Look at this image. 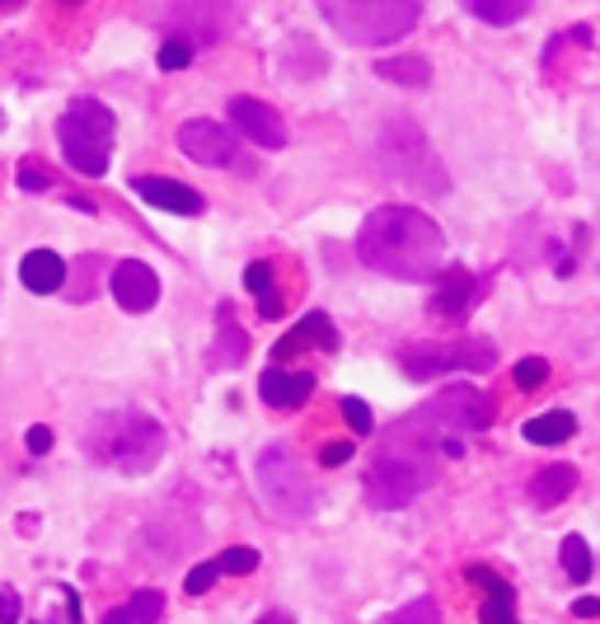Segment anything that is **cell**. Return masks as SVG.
<instances>
[{
  "mask_svg": "<svg viewBox=\"0 0 600 624\" xmlns=\"http://www.w3.org/2000/svg\"><path fill=\"white\" fill-rule=\"evenodd\" d=\"M357 254L366 268L399 277V282H436L441 258H446V235L427 212L390 202L362 221Z\"/></svg>",
  "mask_w": 600,
  "mask_h": 624,
  "instance_id": "obj_1",
  "label": "cell"
},
{
  "mask_svg": "<svg viewBox=\"0 0 600 624\" xmlns=\"http://www.w3.org/2000/svg\"><path fill=\"white\" fill-rule=\"evenodd\" d=\"M432 460H436V446L395 427L390 437L380 442L376 456H370V470H366L370 502H376V508H403V502H413L422 489H432V479H436Z\"/></svg>",
  "mask_w": 600,
  "mask_h": 624,
  "instance_id": "obj_2",
  "label": "cell"
},
{
  "mask_svg": "<svg viewBox=\"0 0 600 624\" xmlns=\"http://www.w3.org/2000/svg\"><path fill=\"white\" fill-rule=\"evenodd\" d=\"M85 450L99 465H113V470L127 475H146L155 460L165 456V427L151 419V413L136 409H118V413H99L85 432Z\"/></svg>",
  "mask_w": 600,
  "mask_h": 624,
  "instance_id": "obj_3",
  "label": "cell"
},
{
  "mask_svg": "<svg viewBox=\"0 0 600 624\" xmlns=\"http://www.w3.org/2000/svg\"><path fill=\"white\" fill-rule=\"evenodd\" d=\"M427 0H320L324 24L352 47H390L409 38Z\"/></svg>",
  "mask_w": 600,
  "mask_h": 624,
  "instance_id": "obj_4",
  "label": "cell"
},
{
  "mask_svg": "<svg viewBox=\"0 0 600 624\" xmlns=\"http://www.w3.org/2000/svg\"><path fill=\"white\" fill-rule=\"evenodd\" d=\"M113 113L109 103L99 99H70L62 123H57V142H62V155L76 175H90L99 179L103 169L113 160Z\"/></svg>",
  "mask_w": 600,
  "mask_h": 624,
  "instance_id": "obj_5",
  "label": "cell"
},
{
  "mask_svg": "<svg viewBox=\"0 0 600 624\" xmlns=\"http://www.w3.org/2000/svg\"><path fill=\"white\" fill-rule=\"evenodd\" d=\"M380 160H385V175H395V183L403 188H418V193H446L451 188L432 142L422 136L413 118H390V127L380 136Z\"/></svg>",
  "mask_w": 600,
  "mask_h": 624,
  "instance_id": "obj_6",
  "label": "cell"
},
{
  "mask_svg": "<svg viewBox=\"0 0 600 624\" xmlns=\"http://www.w3.org/2000/svg\"><path fill=\"white\" fill-rule=\"evenodd\" d=\"M258 489H263V498H268V508L277 516L300 522V516L314 512V489H310V479H305V470H300L296 450L287 442H273L258 456Z\"/></svg>",
  "mask_w": 600,
  "mask_h": 624,
  "instance_id": "obj_7",
  "label": "cell"
},
{
  "mask_svg": "<svg viewBox=\"0 0 600 624\" xmlns=\"http://www.w3.org/2000/svg\"><path fill=\"white\" fill-rule=\"evenodd\" d=\"M498 353L488 338H460V343H409L399 348V367L409 380H436L451 371H488Z\"/></svg>",
  "mask_w": 600,
  "mask_h": 624,
  "instance_id": "obj_8",
  "label": "cell"
},
{
  "mask_svg": "<svg viewBox=\"0 0 600 624\" xmlns=\"http://www.w3.org/2000/svg\"><path fill=\"white\" fill-rule=\"evenodd\" d=\"M418 413L441 432V437H451V432H484L492 423V400L474 386H446L432 404H422Z\"/></svg>",
  "mask_w": 600,
  "mask_h": 624,
  "instance_id": "obj_9",
  "label": "cell"
},
{
  "mask_svg": "<svg viewBox=\"0 0 600 624\" xmlns=\"http://www.w3.org/2000/svg\"><path fill=\"white\" fill-rule=\"evenodd\" d=\"M179 151L188 155L192 165L225 169L235 160V136L225 132L221 123H211V118H188V123L179 127Z\"/></svg>",
  "mask_w": 600,
  "mask_h": 624,
  "instance_id": "obj_10",
  "label": "cell"
},
{
  "mask_svg": "<svg viewBox=\"0 0 600 624\" xmlns=\"http://www.w3.org/2000/svg\"><path fill=\"white\" fill-rule=\"evenodd\" d=\"M231 123L249 136L254 146H263V151H281V146H287V123H281V113L268 109L263 99L235 94L231 99Z\"/></svg>",
  "mask_w": 600,
  "mask_h": 624,
  "instance_id": "obj_11",
  "label": "cell"
},
{
  "mask_svg": "<svg viewBox=\"0 0 600 624\" xmlns=\"http://www.w3.org/2000/svg\"><path fill=\"white\" fill-rule=\"evenodd\" d=\"M113 297L122 310H132V315H146L160 301V277H155L151 264H141V258H122L113 268Z\"/></svg>",
  "mask_w": 600,
  "mask_h": 624,
  "instance_id": "obj_12",
  "label": "cell"
},
{
  "mask_svg": "<svg viewBox=\"0 0 600 624\" xmlns=\"http://www.w3.org/2000/svg\"><path fill=\"white\" fill-rule=\"evenodd\" d=\"M132 193L141 202H151V207H160V212H179V216H198L202 212V193L198 188H188L179 179H160V175H136L132 179Z\"/></svg>",
  "mask_w": 600,
  "mask_h": 624,
  "instance_id": "obj_13",
  "label": "cell"
},
{
  "mask_svg": "<svg viewBox=\"0 0 600 624\" xmlns=\"http://www.w3.org/2000/svg\"><path fill=\"white\" fill-rule=\"evenodd\" d=\"M305 348H320V353H333L338 348V328H333V320L324 315V310H314V315H305L296 328H287V334L277 338V361H287L296 353H305Z\"/></svg>",
  "mask_w": 600,
  "mask_h": 624,
  "instance_id": "obj_14",
  "label": "cell"
},
{
  "mask_svg": "<svg viewBox=\"0 0 600 624\" xmlns=\"http://www.w3.org/2000/svg\"><path fill=\"white\" fill-rule=\"evenodd\" d=\"M479 297V282H474L469 268H441L436 282H432V310L441 320H460L469 301Z\"/></svg>",
  "mask_w": 600,
  "mask_h": 624,
  "instance_id": "obj_15",
  "label": "cell"
},
{
  "mask_svg": "<svg viewBox=\"0 0 600 624\" xmlns=\"http://www.w3.org/2000/svg\"><path fill=\"white\" fill-rule=\"evenodd\" d=\"M258 394L263 404L273 409H300L314 394V376L310 371H287V367H268L258 380Z\"/></svg>",
  "mask_w": 600,
  "mask_h": 624,
  "instance_id": "obj_16",
  "label": "cell"
},
{
  "mask_svg": "<svg viewBox=\"0 0 600 624\" xmlns=\"http://www.w3.org/2000/svg\"><path fill=\"white\" fill-rule=\"evenodd\" d=\"M465 578L474 582V587H484V605H479V620L484 624H516V597H511V587L492 573V568H484V564H474V568H465Z\"/></svg>",
  "mask_w": 600,
  "mask_h": 624,
  "instance_id": "obj_17",
  "label": "cell"
},
{
  "mask_svg": "<svg viewBox=\"0 0 600 624\" xmlns=\"http://www.w3.org/2000/svg\"><path fill=\"white\" fill-rule=\"evenodd\" d=\"M20 282L33 297H52V291L66 287V258L57 249H29L20 264Z\"/></svg>",
  "mask_w": 600,
  "mask_h": 624,
  "instance_id": "obj_18",
  "label": "cell"
},
{
  "mask_svg": "<svg viewBox=\"0 0 600 624\" xmlns=\"http://www.w3.org/2000/svg\"><path fill=\"white\" fill-rule=\"evenodd\" d=\"M577 493V470L573 465H544V470L531 479V502L535 508H558L563 498Z\"/></svg>",
  "mask_w": 600,
  "mask_h": 624,
  "instance_id": "obj_19",
  "label": "cell"
},
{
  "mask_svg": "<svg viewBox=\"0 0 600 624\" xmlns=\"http://www.w3.org/2000/svg\"><path fill=\"white\" fill-rule=\"evenodd\" d=\"M573 432H577V419L568 409H549V413H535L531 423H525V442H535V446H563V442H573Z\"/></svg>",
  "mask_w": 600,
  "mask_h": 624,
  "instance_id": "obj_20",
  "label": "cell"
},
{
  "mask_svg": "<svg viewBox=\"0 0 600 624\" xmlns=\"http://www.w3.org/2000/svg\"><path fill=\"white\" fill-rule=\"evenodd\" d=\"M376 76L390 80V85H403V90H427L432 85V66L422 57H380L376 62Z\"/></svg>",
  "mask_w": 600,
  "mask_h": 624,
  "instance_id": "obj_21",
  "label": "cell"
},
{
  "mask_svg": "<svg viewBox=\"0 0 600 624\" xmlns=\"http://www.w3.org/2000/svg\"><path fill=\"white\" fill-rule=\"evenodd\" d=\"M165 615V597L160 592H132L118 611L103 615V624H155Z\"/></svg>",
  "mask_w": 600,
  "mask_h": 624,
  "instance_id": "obj_22",
  "label": "cell"
},
{
  "mask_svg": "<svg viewBox=\"0 0 600 624\" xmlns=\"http://www.w3.org/2000/svg\"><path fill=\"white\" fill-rule=\"evenodd\" d=\"M460 5L474 14V20H484V24H498V29H507V24H516V20H525L531 14V5L535 0H460Z\"/></svg>",
  "mask_w": 600,
  "mask_h": 624,
  "instance_id": "obj_23",
  "label": "cell"
},
{
  "mask_svg": "<svg viewBox=\"0 0 600 624\" xmlns=\"http://www.w3.org/2000/svg\"><path fill=\"white\" fill-rule=\"evenodd\" d=\"M216 328H221V338H216V348L221 353H211L207 357V367H235V361H244V353H249V343H244V334L235 328V320H231V310H221V320H216Z\"/></svg>",
  "mask_w": 600,
  "mask_h": 624,
  "instance_id": "obj_24",
  "label": "cell"
},
{
  "mask_svg": "<svg viewBox=\"0 0 600 624\" xmlns=\"http://www.w3.org/2000/svg\"><path fill=\"white\" fill-rule=\"evenodd\" d=\"M558 559H563V573H568L573 582L596 578V559H591V549H587V541H581V535H568V541L558 545Z\"/></svg>",
  "mask_w": 600,
  "mask_h": 624,
  "instance_id": "obj_25",
  "label": "cell"
},
{
  "mask_svg": "<svg viewBox=\"0 0 600 624\" xmlns=\"http://www.w3.org/2000/svg\"><path fill=\"white\" fill-rule=\"evenodd\" d=\"M192 38H184V33H174V38L160 43V52H155V62H160V71H184V66L192 62Z\"/></svg>",
  "mask_w": 600,
  "mask_h": 624,
  "instance_id": "obj_26",
  "label": "cell"
},
{
  "mask_svg": "<svg viewBox=\"0 0 600 624\" xmlns=\"http://www.w3.org/2000/svg\"><path fill=\"white\" fill-rule=\"evenodd\" d=\"M221 573H235V578H249L254 568H258V549H249V545H235V549H225L221 554Z\"/></svg>",
  "mask_w": 600,
  "mask_h": 624,
  "instance_id": "obj_27",
  "label": "cell"
},
{
  "mask_svg": "<svg viewBox=\"0 0 600 624\" xmlns=\"http://www.w3.org/2000/svg\"><path fill=\"white\" fill-rule=\"evenodd\" d=\"M511 380H516L521 390H540L544 380H549V361H544V357H525V361H516Z\"/></svg>",
  "mask_w": 600,
  "mask_h": 624,
  "instance_id": "obj_28",
  "label": "cell"
},
{
  "mask_svg": "<svg viewBox=\"0 0 600 624\" xmlns=\"http://www.w3.org/2000/svg\"><path fill=\"white\" fill-rule=\"evenodd\" d=\"M216 578H221V564H198V568H192V573L184 578V592L188 597H202V592H211V587H216Z\"/></svg>",
  "mask_w": 600,
  "mask_h": 624,
  "instance_id": "obj_29",
  "label": "cell"
},
{
  "mask_svg": "<svg viewBox=\"0 0 600 624\" xmlns=\"http://www.w3.org/2000/svg\"><path fill=\"white\" fill-rule=\"evenodd\" d=\"M343 419H347V427L357 432V437H370V432H376V419H370L366 400H343Z\"/></svg>",
  "mask_w": 600,
  "mask_h": 624,
  "instance_id": "obj_30",
  "label": "cell"
},
{
  "mask_svg": "<svg viewBox=\"0 0 600 624\" xmlns=\"http://www.w3.org/2000/svg\"><path fill=\"white\" fill-rule=\"evenodd\" d=\"M395 624H446V620H441L436 601H413L409 611H399V615H395Z\"/></svg>",
  "mask_w": 600,
  "mask_h": 624,
  "instance_id": "obj_31",
  "label": "cell"
},
{
  "mask_svg": "<svg viewBox=\"0 0 600 624\" xmlns=\"http://www.w3.org/2000/svg\"><path fill=\"white\" fill-rule=\"evenodd\" d=\"M20 188H24V193H47V188H52V175H47L43 165L24 160V165H20Z\"/></svg>",
  "mask_w": 600,
  "mask_h": 624,
  "instance_id": "obj_32",
  "label": "cell"
},
{
  "mask_svg": "<svg viewBox=\"0 0 600 624\" xmlns=\"http://www.w3.org/2000/svg\"><path fill=\"white\" fill-rule=\"evenodd\" d=\"M244 287H249L254 297H263V291L273 287V264H263V258H258V264L244 268Z\"/></svg>",
  "mask_w": 600,
  "mask_h": 624,
  "instance_id": "obj_33",
  "label": "cell"
},
{
  "mask_svg": "<svg viewBox=\"0 0 600 624\" xmlns=\"http://www.w3.org/2000/svg\"><path fill=\"white\" fill-rule=\"evenodd\" d=\"M20 615H24L20 597H14L10 587H0V624H20Z\"/></svg>",
  "mask_w": 600,
  "mask_h": 624,
  "instance_id": "obj_34",
  "label": "cell"
},
{
  "mask_svg": "<svg viewBox=\"0 0 600 624\" xmlns=\"http://www.w3.org/2000/svg\"><path fill=\"white\" fill-rule=\"evenodd\" d=\"M347 460H352V446L347 442H333V446L320 450V465H329V470H338V465H347Z\"/></svg>",
  "mask_w": 600,
  "mask_h": 624,
  "instance_id": "obj_35",
  "label": "cell"
},
{
  "mask_svg": "<svg viewBox=\"0 0 600 624\" xmlns=\"http://www.w3.org/2000/svg\"><path fill=\"white\" fill-rule=\"evenodd\" d=\"M29 450L33 456H47L52 450V427H29Z\"/></svg>",
  "mask_w": 600,
  "mask_h": 624,
  "instance_id": "obj_36",
  "label": "cell"
},
{
  "mask_svg": "<svg viewBox=\"0 0 600 624\" xmlns=\"http://www.w3.org/2000/svg\"><path fill=\"white\" fill-rule=\"evenodd\" d=\"M573 615L577 620H600V597H577L573 601Z\"/></svg>",
  "mask_w": 600,
  "mask_h": 624,
  "instance_id": "obj_37",
  "label": "cell"
},
{
  "mask_svg": "<svg viewBox=\"0 0 600 624\" xmlns=\"http://www.w3.org/2000/svg\"><path fill=\"white\" fill-rule=\"evenodd\" d=\"M258 315H263V320H277V315H281V297H277L273 287L258 297Z\"/></svg>",
  "mask_w": 600,
  "mask_h": 624,
  "instance_id": "obj_38",
  "label": "cell"
},
{
  "mask_svg": "<svg viewBox=\"0 0 600 624\" xmlns=\"http://www.w3.org/2000/svg\"><path fill=\"white\" fill-rule=\"evenodd\" d=\"M258 624H296V620H291V615H281V611H268V615H263Z\"/></svg>",
  "mask_w": 600,
  "mask_h": 624,
  "instance_id": "obj_39",
  "label": "cell"
}]
</instances>
